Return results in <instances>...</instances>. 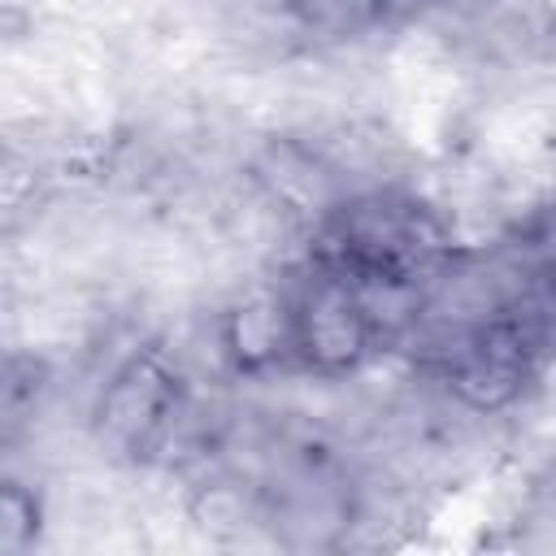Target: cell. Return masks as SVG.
<instances>
[{"label": "cell", "mask_w": 556, "mask_h": 556, "mask_svg": "<svg viewBox=\"0 0 556 556\" xmlns=\"http://www.w3.org/2000/svg\"><path fill=\"white\" fill-rule=\"evenodd\" d=\"M222 352L239 374H265L291 361V291H243L222 313Z\"/></svg>", "instance_id": "5b68a950"}, {"label": "cell", "mask_w": 556, "mask_h": 556, "mask_svg": "<svg viewBox=\"0 0 556 556\" xmlns=\"http://www.w3.org/2000/svg\"><path fill=\"white\" fill-rule=\"evenodd\" d=\"M187 413V382L161 348H135L122 356L91 400V434L100 447L126 460L156 456Z\"/></svg>", "instance_id": "7a4b0ae2"}, {"label": "cell", "mask_w": 556, "mask_h": 556, "mask_svg": "<svg viewBox=\"0 0 556 556\" xmlns=\"http://www.w3.org/2000/svg\"><path fill=\"white\" fill-rule=\"evenodd\" d=\"M378 17H413L417 9H426L430 0H369Z\"/></svg>", "instance_id": "52a82bcc"}, {"label": "cell", "mask_w": 556, "mask_h": 556, "mask_svg": "<svg viewBox=\"0 0 556 556\" xmlns=\"http://www.w3.org/2000/svg\"><path fill=\"white\" fill-rule=\"evenodd\" d=\"M39 526H43L39 495L26 482L4 478V486H0V552L4 556L30 552L35 539H39Z\"/></svg>", "instance_id": "8992f818"}, {"label": "cell", "mask_w": 556, "mask_h": 556, "mask_svg": "<svg viewBox=\"0 0 556 556\" xmlns=\"http://www.w3.org/2000/svg\"><path fill=\"white\" fill-rule=\"evenodd\" d=\"M539 321L517 308H495L469 321L443 356V382L469 413H504L539 374Z\"/></svg>", "instance_id": "277c9868"}, {"label": "cell", "mask_w": 556, "mask_h": 556, "mask_svg": "<svg viewBox=\"0 0 556 556\" xmlns=\"http://www.w3.org/2000/svg\"><path fill=\"white\" fill-rule=\"evenodd\" d=\"M382 348L365 291L352 274L313 261L291 287V361L317 378L356 374Z\"/></svg>", "instance_id": "3957f363"}, {"label": "cell", "mask_w": 556, "mask_h": 556, "mask_svg": "<svg viewBox=\"0 0 556 556\" xmlns=\"http://www.w3.org/2000/svg\"><path fill=\"white\" fill-rule=\"evenodd\" d=\"M452 256L439 217L413 195L365 191L326 208L321 243L313 261L334 265L361 282H404L421 287Z\"/></svg>", "instance_id": "6da1fadb"}]
</instances>
